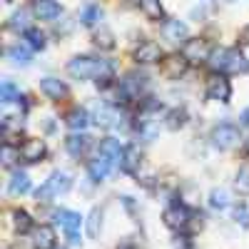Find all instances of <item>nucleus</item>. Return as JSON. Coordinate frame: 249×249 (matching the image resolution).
<instances>
[{
	"label": "nucleus",
	"mask_w": 249,
	"mask_h": 249,
	"mask_svg": "<svg viewBox=\"0 0 249 249\" xmlns=\"http://www.w3.org/2000/svg\"><path fill=\"white\" fill-rule=\"evenodd\" d=\"M239 177H242V179H237V187H239L242 192H249V172H247V170H242V172H239Z\"/></svg>",
	"instance_id": "34"
},
{
	"label": "nucleus",
	"mask_w": 249,
	"mask_h": 249,
	"mask_svg": "<svg viewBox=\"0 0 249 249\" xmlns=\"http://www.w3.org/2000/svg\"><path fill=\"white\" fill-rule=\"evenodd\" d=\"M124 150H127V147H122L120 140H105V142H102V147H100V152L105 155V157H110L112 164H122Z\"/></svg>",
	"instance_id": "17"
},
{
	"label": "nucleus",
	"mask_w": 249,
	"mask_h": 249,
	"mask_svg": "<svg viewBox=\"0 0 249 249\" xmlns=\"http://www.w3.org/2000/svg\"><path fill=\"white\" fill-rule=\"evenodd\" d=\"M25 40H28V45H30L33 50H43V48H45V35L40 33V30H35V28H30V30L25 33Z\"/></svg>",
	"instance_id": "28"
},
{
	"label": "nucleus",
	"mask_w": 249,
	"mask_h": 249,
	"mask_svg": "<svg viewBox=\"0 0 249 249\" xmlns=\"http://www.w3.org/2000/svg\"><path fill=\"white\" fill-rule=\"evenodd\" d=\"M115 167V164L110 162V157H105V155H97L92 162H90V177L95 179V182H100V179H105L107 175H110V170Z\"/></svg>",
	"instance_id": "16"
},
{
	"label": "nucleus",
	"mask_w": 249,
	"mask_h": 249,
	"mask_svg": "<svg viewBox=\"0 0 249 249\" xmlns=\"http://www.w3.org/2000/svg\"><path fill=\"white\" fill-rule=\"evenodd\" d=\"M13 227H15V232H28L30 227H33V219H30V214L28 212H23V210H15L13 212Z\"/></svg>",
	"instance_id": "25"
},
{
	"label": "nucleus",
	"mask_w": 249,
	"mask_h": 249,
	"mask_svg": "<svg viewBox=\"0 0 249 249\" xmlns=\"http://www.w3.org/2000/svg\"><path fill=\"white\" fill-rule=\"evenodd\" d=\"M210 204L214 207V210H224V207L230 204V197H227L224 190H214V192L210 195Z\"/></svg>",
	"instance_id": "31"
},
{
	"label": "nucleus",
	"mask_w": 249,
	"mask_h": 249,
	"mask_svg": "<svg viewBox=\"0 0 249 249\" xmlns=\"http://www.w3.org/2000/svg\"><path fill=\"white\" fill-rule=\"evenodd\" d=\"M244 40H247V43H249V28H247V33H244Z\"/></svg>",
	"instance_id": "36"
},
{
	"label": "nucleus",
	"mask_w": 249,
	"mask_h": 249,
	"mask_svg": "<svg viewBox=\"0 0 249 249\" xmlns=\"http://www.w3.org/2000/svg\"><path fill=\"white\" fill-rule=\"evenodd\" d=\"M65 144H68V152H70L72 157H80V155L88 152L90 137H88V135H70V137L65 140Z\"/></svg>",
	"instance_id": "19"
},
{
	"label": "nucleus",
	"mask_w": 249,
	"mask_h": 249,
	"mask_svg": "<svg viewBox=\"0 0 249 249\" xmlns=\"http://www.w3.org/2000/svg\"><path fill=\"white\" fill-rule=\"evenodd\" d=\"M88 124H90V115H88V110H80V107H77V110H72V112L68 115V127L75 130V132H77V130H85Z\"/></svg>",
	"instance_id": "22"
},
{
	"label": "nucleus",
	"mask_w": 249,
	"mask_h": 249,
	"mask_svg": "<svg viewBox=\"0 0 249 249\" xmlns=\"http://www.w3.org/2000/svg\"><path fill=\"white\" fill-rule=\"evenodd\" d=\"M8 57H10V62L13 65H30V53L25 50V48H20V45H15V48H8Z\"/></svg>",
	"instance_id": "26"
},
{
	"label": "nucleus",
	"mask_w": 249,
	"mask_h": 249,
	"mask_svg": "<svg viewBox=\"0 0 249 249\" xmlns=\"http://www.w3.org/2000/svg\"><path fill=\"white\" fill-rule=\"evenodd\" d=\"M120 167H122L124 172L135 175L137 167H140V152H137L135 147H127V150H124V157H122V164H120Z\"/></svg>",
	"instance_id": "24"
},
{
	"label": "nucleus",
	"mask_w": 249,
	"mask_h": 249,
	"mask_svg": "<svg viewBox=\"0 0 249 249\" xmlns=\"http://www.w3.org/2000/svg\"><path fill=\"white\" fill-rule=\"evenodd\" d=\"M182 55L190 60V62H207V60H210V55H212V48H210V43H207V40H202V37L187 40Z\"/></svg>",
	"instance_id": "7"
},
{
	"label": "nucleus",
	"mask_w": 249,
	"mask_h": 249,
	"mask_svg": "<svg viewBox=\"0 0 249 249\" xmlns=\"http://www.w3.org/2000/svg\"><path fill=\"white\" fill-rule=\"evenodd\" d=\"M0 100H3L5 105H8V102H15V100H20V90L13 85L10 80H3V85H0Z\"/></svg>",
	"instance_id": "27"
},
{
	"label": "nucleus",
	"mask_w": 249,
	"mask_h": 249,
	"mask_svg": "<svg viewBox=\"0 0 249 249\" xmlns=\"http://www.w3.org/2000/svg\"><path fill=\"white\" fill-rule=\"evenodd\" d=\"M68 72L77 80H88V77H112V65L107 60H95V57H88V55H80V57H72L68 62Z\"/></svg>",
	"instance_id": "1"
},
{
	"label": "nucleus",
	"mask_w": 249,
	"mask_h": 249,
	"mask_svg": "<svg viewBox=\"0 0 249 249\" xmlns=\"http://www.w3.org/2000/svg\"><path fill=\"white\" fill-rule=\"evenodd\" d=\"M70 187H72L70 175H65V172H53V175L45 179V184L35 192V197H37V202H50L53 197L65 195Z\"/></svg>",
	"instance_id": "3"
},
{
	"label": "nucleus",
	"mask_w": 249,
	"mask_h": 249,
	"mask_svg": "<svg viewBox=\"0 0 249 249\" xmlns=\"http://www.w3.org/2000/svg\"><path fill=\"white\" fill-rule=\"evenodd\" d=\"M40 92L50 100H62L68 95V88H65V82L57 80V77H45V80H40Z\"/></svg>",
	"instance_id": "13"
},
{
	"label": "nucleus",
	"mask_w": 249,
	"mask_h": 249,
	"mask_svg": "<svg viewBox=\"0 0 249 249\" xmlns=\"http://www.w3.org/2000/svg\"><path fill=\"white\" fill-rule=\"evenodd\" d=\"M8 190H10V195H25V192H30V179H28V175H25V172H13Z\"/></svg>",
	"instance_id": "20"
},
{
	"label": "nucleus",
	"mask_w": 249,
	"mask_h": 249,
	"mask_svg": "<svg viewBox=\"0 0 249 249\" xmlns=\"http://www.w3.org/2000/svg\"><path fill=\"white\" fill-rule=\"evenodd\" d=\"M247 157H249V150H247Z\"/></svg>",
	"instance_id": "37"
},
{
	"label": "nucleus",
	"mask_w": 249,
	"mask_h": 249,
	"mask_svg": "<svg viewBox=\"0 0 249 249\" xmlns=\"http://www.w3.org/2000/svg\"><path fill=\"white\" fill-rule=\"evenodd\" d=\"M95 45L102 48V50H112L115 48V40H112V33L102 28L100 33H95Z\"/></svg>",
	"instance_id": "29"
},
{
	"label": "nucleus",
	"mask_w": 249,
	"mask_h": 249,
	"mask_svg": "<svg viewBox=\"0 0 249 249\" xmlns=\"http://www.w3.org/2000/svg\"><path fill=\"white\" fill-rule=\"evenodd\" d=\"M207 97L217 100V102H230L232 97V85L224 75H212L207 80Z\"/></svg>",
	"instance_id": "6"
},
{
	"label": "nucleus",
	"mask_w": 249,
	"mask_h": 249,
	"mask_svg": "<svg viewBox=\"0 0 249 249\" xmlns=\"http://www.w3.org/2000/svg\"><path fill=\"white\" fill-rule=\"evenodd\" d=\"M20 150V157H23V162H40L45 155H48V147H45V142L43 140H25L23 142V147H18Z\"/></svg>",
	"instance_id": "9"
},
{
	"label": "nucleus",
	"mask_w": 249,
	"mask_h": 249,
	"mask_svg": "<svg viewBox=\"0 0 249 249\" xmlns=\"http://www.w3.org/2000/svg\"><path fill=\"white\" fill-rule=\"evenodd\" d=\"M100 219H102L100 210H92V214H90V224H88L90 237H97V234H100Z\"/></svg>",
	"instance_id": "32"
},
{
	"label": "nucleus",
	"mask_w": 249,
	"mask_h": 249,
	"mask_svg": "<svg viewBox=\"0 0 249 249\" xmlns=\"http://www.w3.org/2000/svg\"><path fill=\"white\" fill-rule=\"evenodd\" d=\"M100 18H102V10H100L97 5H88L85 10H82V15H80V20H82L85 25H95Z\"/></svg>",
	"instance_id": "30"
},
{
	"label": "nucleus",
	"mask_w": 249,
	"mask_h": 249,
	"mask_svg": "<svg viewBox=\"0 0 249 249\" xmlns=\"http://www.w3.org/2000/svg\"><path fill=\"white\" fill-rule=\"evenodd\" d=\"M33 249H55V230L48 224H40L33 232Z\"/></svg>",
	"instance_id": "14"
},
{
	"label": "nucleus",
	"mask_w": 249,
	"mask_h": 249,
	"mask_svg": "<svg viewBox=\"0 0 249 249\" xmlns=\"http://www.w3.org/2000/svg\"><path fill=\"white\" fill-rule=\"evenodd\" d=\"M164 224L182 232V230H187V224H190V212H187L182 204H172L164 210Z\"/></svg>",
	"instance_id": "8"
},
{
	"label": "nucleus",
	"mask_w": 249,
	"mask_h": 249,
	"mask_svg": "<svg viewBox=\"0 0 249 249\" xmlns=\"http://www.w3.org/2000/svg\"><path fill=\"white\" fill-rule=\"evenodd\" d=\"M97 124H102V127H120V124H122L120 110L117 107H110V105L97 107Z\"/></svg>",
	"instance_id": "15"
},
{
	"label": "nucleus",
	"mask_w": 249,
	"mask_h": 249,
	"mask_svg": "<svg viewBox=\"0 0 249 249\" xmlns=\"http://www.w3.org/2000/svg\"><path fill=\"white\" fill-rule=\"evenodd\" d=\"M55 219L60 222V227L68 232V239L70 244H80V227H82V217L77 212H70V210H57L55 212Z\"/></svg>",
	"instance_id": "5"
},
{
	"label": "nucleus",
	"mask_w": 249,
	"mask_h": 249,
	"mask_svg": "<svg viewBox=\"0 0 249 249\" xmlns=\"http://www.w3.org/2000/svg\"><path fill=\"white\" fill-rule=\"evenodd\" d=\"M35 15L40 20H55L60 15V5L55 0H35Z\"/></svg>",
	"instance_id": "18"
},
{
	"label": "nucleus",
	"mask_w": 249,
	"mask_h": 249,
	"mask_svg": "<svg viewBox=\"0 0 249 249\" xmlns=\"http://www.w3.org/2000/svg\"><path fill=\"white\" fill-rule=\"evenodd\" d=\"M15 155H18V157H20V150H18V152H15V150H13V147H10V144H8V142H5V147H3V162H5V164H8V167H13V162H15Z\"/></svg>",
	"instance_id": "33"
},
{
	"label": "nucleus",
	"mask_w": 249,
	"mask_h": 249,
	"mask_svg": "<svg viewBox=\"0 0 249 249\" xmlns=\"http://www.w3.org/2000/svg\"><path fill=\"white\" fill-rule=\"evenodd\" d=\"M135 60L142 62V65H152V62L162 60V50H160L157 43H152V40H144V43H140L137 50H135Z\"/></svg>",
	"instance_id": "10"
},
{
	"label": "nucleus",
	"mask_w": 249,
	"mask_h": 249,
	"mask_svg": "<svg viewBox=\"0 0 249 249\" xmlns=\"http://www.w3.org/2000/svg\"><path fill=\"white\" fill-rule=\"evenodd\" d=\"M242 122H244V124H247V127H249V107H247V110H244V112H242Z\"/></svg>",
	"instance_id": "35"
},
{
	"label": "nucleus",
	"mask_w": 249,
	"mask_h": 249,
	"mask_svg": "<svg viewBox=\"0 0 249 249\" xmlns=\"http://www.w3.org/2000/svg\"><path fill=\"white\" fill-rule=\"evenodd\" d=\"M237 142H239V130L230 122H222L212 130V144L217 150H232Z\"/></svg>",
	"instance_id": "4"
},
{
	"label": "nucleus",
	"mask_w": 249,
	"mask_h": 249,
	"mask_svg": "<svg viewBox=\"0 0 249 249\" xmlns=\"http://www.w3.org/2000/svg\"><path fill=\"white\" fill-rule=\"evenodd\" d=\"M187 65H190V60H187L184 55H170V57L162 60V72L167 75V77H175L177 80L179 75H184Z\"/></svg>",
	"instance_id": "12"
},
{
	"label": "nucleus",
	"mask_w": 249,
	"mask_h": 249,
	"mask_svg": "<svg viewBox=\"0 0 249 249\" xmlns=\"http://www.w3.org/2000/svg\"><path fill=\"white\" fill-rule=\"evenodd\" d=\"M162 35L167 37L170 43H187V35H190V30H187V25L182 23V20H164Z\"/></svg>",
	"instance_id": "11"
},
{
	"label": "nucleus",
	"mask_w": 249,
	"mask_h": 249,
	"mask_svg": "<svg viewBox=\"0 0 249 249\" xmlns=\"http://www.w3.org/2000/svg\"><path fill=\"white\" fill-rule=\"evenodd\" d=\"M8 28L15 30V33H28V30H30V13H28V10H18V13H13Z\"/></svg>",
	"instance_id": "21"
},
{
	"label": "nucleus",
	"mask_w": 249,
	"mask_h": 249,
	"mask_svg": "<svg viewBox=\"0 0 249 249\" xmlns=\"http://www.w3.org/2000/svg\"><path fill=\"white\" fill-rule=\"evenodd\" d=\"M210 65L217 72H247L249 70V62L239 50H230V48H222V50H212L210 55Z\"/></svg>",
	"instance_id": "2"
},
{
	"label": "nucleus",
	"mask_w": 249,
	"mask_h": 249,
	"mask_svg": "<svg viewBox=\"0 0 249 249\" xmlns=\"http://www.w3.org/2000/svg\"><path fill=\"white\" fill-rule=\"evenodd\" d=\"M140 10L150 20H162L164 18V10L160 5V0H140Z\"/></svg>",
	"instance_id": "23"
}]
</instances>
